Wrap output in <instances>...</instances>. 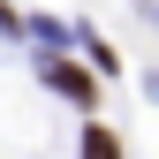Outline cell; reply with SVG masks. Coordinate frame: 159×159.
I'll return each mask as SVG.
<instances>
[{"label": "cell", "instance_id": "1", "mask_svg": "<svg viewBox=\"0 0 159 159\" xmlns=\"http://www.w3.org/2000/svg\"><path fill=\"white\" fill-rule=\"evenodd\" d=\"M46 84H53V91H68L76 106H91V98H98V84H91L84 68H68V61H46Z\"/></svg>", "mask_w": 159, "mask_h": 159}, {"label": "cell", "instance_id": "2", "mask_svg": "<svg viewBox=\"0 0 159 159\" xmlns=\"http://www.w3.org/2000/svg\"><path fill=\"white\" fill-rule=\"evenodd\" d=\"M84 159H121V144H114V129H98V121H91V129H84Z\"/></svg>", "mask_w": 159, "mask_h": 159}]
</instances>
